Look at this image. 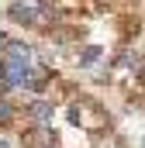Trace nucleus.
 I'll return each instance as SVG.
<instances>
[{
	"instance_id": "nucleus-1",
	"label": "nucleus",
	"mask_w": 145,
	"mask_h": 148,
	"mask_svg": "<svg viewBox=\"0 0 145 148\" xmlns=\"http://www.w3.org/2000/svg\"><path fill=\"white\" fill-rule=\"evenodd\" d=\"M10 17L17 24H41L45 21V0H14Z\"/></svg>"
},
{
	"instance_id": "nucleus-2",
	"label": "nucleus",
	"mask_w": 145,
	"mask_h": 148,
	"mask_svg": "<svg viewBox=\"0 0 145 148\" xmlns=\"http://www.w3.org/2000/svg\"><path fill=\"white\" fill-rule=\"evenodd\" d=\"M28 62L24 59H7L3 62V86H28Z\"/></svg>"
},
{
	"instance_id": "nucleus-3",
	"label": "nucleus",
	"mask_w": 145,
	"mask_h": 148,
	"mask_svg": "<svg viewBox=\"0 0 145 148\" xmlns=\"http://www.w3.org/2000/svg\"><path fill=\"white\" fill-rule=\"evenodd\" d=\"M24 141H28V145H55V141H59V138H55V131H48V127H38L35 134H28V138H24Z\"/></svg>"
},
{
	"instance_id": "nucleus-4",
	"label": "nucleus",
	"mask_w": 145,
	"mask_h": 148,
	"mask_svg": "<svg viewBox=\"0 0 145 148\" xmlns=\"http://www.w3.org/2000/svg\"><path fill=\"white\" fill-rule=\"evenodd\" d=\"M31 117H35V121H41V124H48V121H52V103L38 100L35 107H31Z\"/></svg>"
},
{
	"instance_id": "nucleus-5",
	"label": "nucleus",
	"mask_w": 145,
	"mask_h": 148,
	"mask_svg": "<svg viewBox=\"0 0 145 148\" xmlns=\"http://www.w3.org/2000/svg\"><path fill=\"white\" fill-rule=\"evenodd\" d=\"M97 59H100V48H97V45H90V48L79 55V66H90V62H97Z\"/></svg>"
},
{
	"instance_id": "nucleus-6",
	"label": "nucleus",
	"mask_w": 145,
	"mask_h": 148,
	"mask_svg": "<svg viewBox=\"0 0 145 148\" xmlns=\"http://www.w3.org/2000/svg\"><path fill=\"white\" fill-rule=\"evenodd\" d=\"M10 121H14V107L7 100H0V124H10Z\"/></svg>"
}]
</instances>
